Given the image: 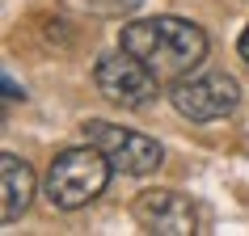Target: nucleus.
<instances>
[{
	"instance_id": "1",
	"label": "nucleus",
	"mask_w": 249,
	"mask_h": 236,
	"mask_svg": "<svg viewBox=\"0 0 249 236\" xmlns=\"http://www.w3.org/2000/svg\"><path fill=\"white\" fill-rule=\"evenodd\" d=\"M118 47L131 51L140 64L152 67V76H157L160 84H165V80L173 84V80L190 76V72L207 59V34H203V26L186 21V17H169V13L123 26Z\"/></svg>"
},
{
	"instance_id": "2",
	"label": "nucleus",
	"mask_w": 249,
	"mask_h": 236,
	"mask_svg": "<svg viewBox=\"0 0 249 236\" xmlns=\"http://www.w3.org/2000/svg\"><path fill=\"white\" fill-rule=\"evenodd\" d=\"M110 177H114V165L106 160L102 148H93V144L64 148L47 165L42 194H47V202L55 211H80V207H89L97 194H106Z\"/></svg>"
},
{
	"instance_id": "3",
	"label": "nucleus",
	"mask_w": 249,
	"mask_h": 236,
	"mask_svg": "<svg viewBox=\"0 0 249 236\" xmlns=\"http://www.w3.org/2000/svg\"><path fill=\"white\" fill-rule=\"evenodd\" d=\"M85 144L102 148L106 160L114 165V173H123V177H148L165 165V148L152 135L131 131V127H114V122H102V118L85 122Z\"/></svg>"
},
{
	"instance_id": "4",
	"label": "nucleus",
	"mask_w": 249,
	"mask_h": 236,
	"mask_svg": "<svg viewBox=\"0 0 249 236\" xmlns=\"http://www.w3.org/2000/svg\"><path fill=\"white\" fill-rule=\"evenodd\" d=\"M93 84L118 110H148V105L157 101V93H160V80L152 76V67L140 64L131 51L102 55L93 64Z\"/></svg>"
},
{
	"instance_id": "5",
	"label": "nucleus",
	"mask_w": 249,
	"mask_h": 236,
	"mask_svg": "<svg viewBox=\"0 0 249 236\" xmlns=\"http://www.w3.org/2000/svg\"><path fill=\"white\" fill-rule=\"evenodd\" d=\"M169 101L190 122H215V118H228L241 105V84L228 72H198V76L173 80Z\"/></svg>"
},
{
	"instance_id": "6",
	"label": "nucleus",
	"mask_w": 249,
	"mask_h": 236,
	"mask_svg": "<svg viewBox=\"0 0 249 236\" xmlns=\"http://www.w3.org/2000/svg\"><path fill=\"white\" fill-rule=\"evenodd\" d=\"M131 215L144 232L157 236H195L198 232V211L195 202L178 190H144L131 202Z\"/></svg>"
},
{
	"instance_id": "7",
	"label": "nucleus",
	"mask_w": 249,
	"mask_h": 236,
	"mask_svg": "<svg viewBox=\"0 0 249 236\" xmlns=\"http://www.w3.org/2000/svg\"><path fill=\"white\" fill-rule=\"evenodd\" d=\"M34 169L17 152H0V223H17L34 202Z\"/></svg>"
},
{
	"instance_id": "8",
	"label": "nucleus",
	"mask_w": 249,
	"mask_h": 236,
	"mask_svg": "<svg viewBox=\"0 0 249 236\" xmlns=\"http://www.w3.org/2000/svg\"><path fill=\"white\" fill-rule=\"evenodd\" d=\"M4 97H9V101H17V97H26V89H17L13 76H4Z\"/></svg>"
},
{
	"instance_id": "9",
	"label": "nucleus",
	"mask_w": 249,
	"mask_h": 236,
	"mask_svg": "<svg viewBox=\"0 0 249 236\" xmlns=\"http://www.w3.org/2000/svg\"><path fill=\"white\" fill-rule=\"evenodd\" d=\"M236 55H241V59L249 64V26L241 30V38H236Z\"/></svg>"
}]
</instances>
